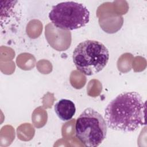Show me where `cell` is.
<instances>
[{
    "mask_svg": "<svg viewBox=\"0 0 147 147\" xmlns=\"http://www.w3.org/2000/svg\"><path fill=\"white\" fill-rule=\"evenodd\" d=\"M54 110L61 120L67 121L71 119L75 115L76 107L74 103L71 100L62 99L55 105Z\"/></svg>",
    "mask_w": 147,
    "mask_h": 147,
    "instance_id": "obj_5",
    "label": "cell"
},
{
    "mask_svg": "<svg viewBox=\"0 0 147 147\" xmlns=\"http://www.w3.org/2000/svg\"><path fill=\"white\" fill-rule=\"evenodd\" d=\"M107 130L105 119L91 107L86 109L76 121V137L85 146H98L105 139Z\"/></svg>",
    "mask_w": 147,
    "mask_h": 147,
    "instance_id": "obj_3",
    "label": "cell"
},
{
    "mask_svg": "<svg viewBox=\"0 0 147 147\" xmlns=\"http://www.w3.org/2000/svg\"><path fill=\"white\" fill-rule=\"evenodd\" d=\"M145 102L139 93L124 92L107 105L105 119L113 130L132 132L145 125Z\"/></svg>",
    "mask_w": 147,
    "mask_h": 147,
    "instance_id": "obj_1",
    "label": "cell"
},
{
    "mask_svg": "<svg viewBox=\"0 0 147 147\" xmlns=\"http://www.w3.org/2000/svg\"><path fill=\"white\" fill-rule=\"evenodd\" d=\"M49 18L57 28L72 30L86 26L90 20V11L82 3L63 2L53 6Z\"/></svg>",
    "mask_w": 147,
    "mask_h": 147,
    "instance_id": "obj_4",
    "label": "cell"
},
{
    "mask_svg": "<svg viewBox=\"0 0 147 147\" xmlns=\"http://www.w3.org/2000/svg\"><path fill=\"white\" fill-rule=\"evenodd\" d=\"M109 59L108 49L96 40H87L81 42L75 48L72 55L73 62L76 69L87 76L102 71Z\"/></svg>",
    "mask_w": 147,
    "mask_h": 147,
    "instance_id": "obj_2",
    "label": "cell"
}]
</instances>
